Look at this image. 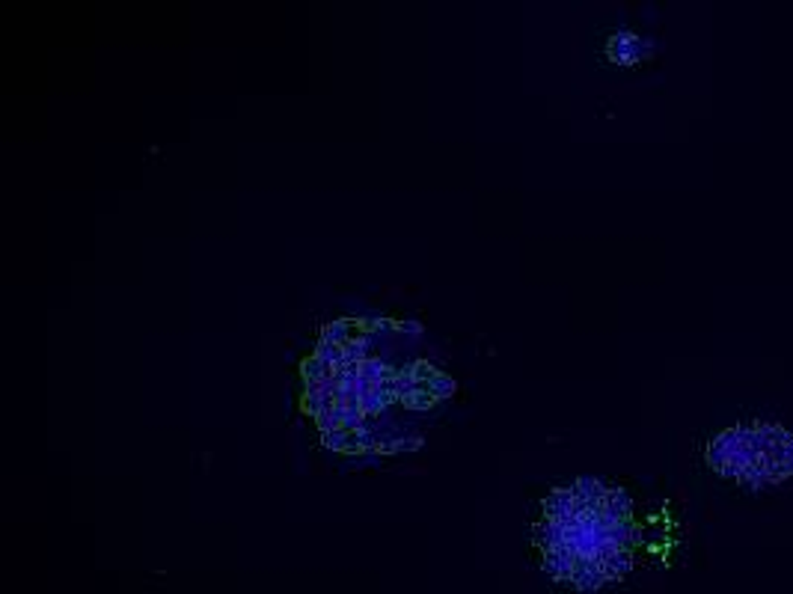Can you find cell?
<instances>
[{"label":"cell","mask_w":793,"mask_h":594,"mask_svg":"<svg viewBox=\"0 0 793 594\" xmlns=\"http://www.w3.org/2000/svg\"><path fill=\"white\" fill-rule=\"evenodd\" d=\"M645 54H648L645 39L636 36V33H630V30L615 33L609 39V45H607V57L612 63H618V66H636Z\"/></svg>","instance_id":"4"},{"label":"cell","mask_w":793,"mask_h":594,"mask_svg":"<svg viewBox=\"0 0 793 594\" xmlns=\"http://www.w3.org/2000/svg\"><path fill=\"white\" fill-rule=\"evenodd\" d=\"M544 568L576 588H600L633 564L636 523L624 490L576 479L544 499L538 526Z\"/></svg>","instance_id":"2"},{"label":"cell","mask_w":793,"mask_h":594,"mask_svg":"<svg viewBox=\"0 0 793 594\" xmlns=\"http://www.w3.org/2000/svg\"><path fill=\"white\" fill-rule=\"evenodd\" d=\"M386 321H342L324 333L315 357L306 363V404L318 416L327 443L339 449H386L389 437L381 416L393 408L428 410L440 389H416L407 381L434 374L422 366L405 378V366L393 360Z\"/></svg>","instance_id":"1"},{"label":"cell","mask_w":793,"mask_h":594,"mask_svg":"<svg viewBox=\"0 0 793 594\" xmlns=\"http://www.w3.org/2000/svg\"><path fill=\"white\" fill-rule=\"evenodd\" d=\"M704 463L737 487H782L793 482V428L761 416L734 422L704 446Z\"/></svg>","instance_id":"3"}]
</instances>
